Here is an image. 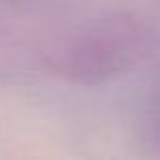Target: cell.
I'll list each match as a JSON object with an SVG mask.
<instances>
[{"mask_svg":"<svg viewBox=\"0 0 160 160\" xmlns=\"http://www.w3.org/2000/svg\"><path fill=\"white\" fill-rule=\"evenodd\" d=\"M156 35L142 20L125 13L83 24L62 46L57 68L70 81L99 86L138 68L153 51Z\"/></svg>","mask_w":160,"mask_h":160,"instance_id":"6da1fadb","label":"cell"},{"mask_svg":"<svg viewBox=\"0 0 160 160\" xmlns=\"http://www.w3.org/2000/svg\"><path fill=\"white\" fill-rule=\"evenodd\" d=\"M142 127H145L147 140L160 149V86L147 99L145 114H142Z\"/></svg>","mask_w":160,"mask_h":160,"instance_id":"7a4b0ae2","label":"cell"}]
</instances>
